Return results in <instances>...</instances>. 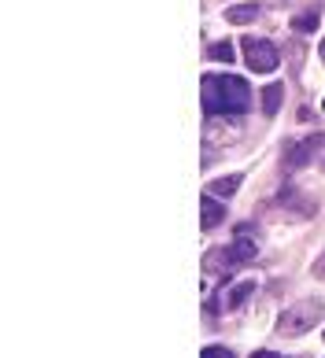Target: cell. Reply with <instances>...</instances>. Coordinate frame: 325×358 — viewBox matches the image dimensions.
I'll list each match as a JSON object with an SVG mask.
<instances>
[{
	"label": "cell",
	"instance_id": "cell-9",
	"mask_svg": "<svg viewBox=\"0 0 325 358\" xmlns=\"http://www.w3.org/2000/svg\"><path fill=\"white\" fill-rule=\"evenodd\" d=\"M255 15H259V4H237V8H229V11H226V22L240 26V22H251Z\"/></svg>",
	"mask_w": 325,
	"mask_h": 358
},
{
	"label": "cell",
	"instance_id": "cell-3",
	"mask_svg": "<svg viewBox=\"0 0 325 358\" xmlns=\"http://www.w3.org/2000/svg\"><path fill=\"white\" fill-rule=\"evenodd\" d=\"M318 322H321V299H303L300 307L281 314V333L296 336V333H307V329L318 325Z\"/></svg>",
	"mask_w": 325,
	"mask_h": 358
},
{
	"label": "cell",
	"instance_id": "cell-7",
	"mask_svg": "<svg viewBox=\"0 0 325 358\" xmlns=\"http://www.w3.org/2000/svg\"><path fill=\"white\" fill-rule=\"evenodd\" d=\"M281 100H284V85H281V82H274V85L263 89V111H266V118H274V115L281 111Z\"/></svg>",
	"mask_w": 325,
	"mask_h": 358
},
{
	"label": "cell",
	"instance_id": "cell-2",
	"mask_svg": "<svg viewBox=\"0 0 325 358\" xmlns=\"http://www.w3.org/2000/svg\"><path fill=\"white\" fill-rule=\"evenodd\" d=\"M244 63H248V71L255 74H270L281 67V52L274 41H263V37H244Z\"/></svg>",
	"mask_w": 325,
	"mask_h": 358
},
{
	"label": "cell",
	"instance_id": "cell-4",
	"mask_svg": "<svg viewBox=\"0 0 325 358\" xmlns=\"http://www.w3.org/2000/svg\"><path fill=\"white\" fill-rule=\"evenodd\" d=\"M325 144V134H314L300 144H289V152H284V174H296V170H303L310 159L318 155V148Z\"/></svg>",
	"mask_w": 325,
	"mask_h": 358
},
{
	"label": "cell",
	"instance_id": "cell-11",
	"mask_svg": "<svg viewBox=\"0 0 325 358\" xmlns=\"http://www.w3.org/2000/svg\"><path fill=\"white\" fill-rule=\"evenodd\" d=\"M292 30H296V34L318 30V11H303V15H296V19H292Z\"/></svg>",
	"mask_w": 325,
	"mask_h": 358
},
{
	"label": "cell",
	"instance_id": "cell-6",
	"mask_svg": "<svg viewBox=\"0 0 325 358\" xmlns=\"http://www.w3.org/2000/svg\"><path fill=\"white\" fill-rule=\"evenodd\" d=\"M226 255H229V262H233V266H240V262L255 259V244L248 241V233H240V229H237V241L226 248Z\"/></svg>",
	"mask_w": 325,
	"mask_h": 358
},
{
	"label": "cell",
	"instance_id": "cell-14",
	"mask_svg": "<svg viewBox=\"0 0 325 358\" xmlns=\"http://www.w3.org/2000/svg\"><path fill=\"white\" fill-rule=\"evenodd\" d=\"M314 273H318V277H321V281H325V255H321V259L314 262Z\"/></svg>",
	"mask_w": 325,
	"mask_h": 358
},
{
	"label": "cell",
	"instance_id": "cell-16",
	"mask_svg": "<svg viewBox=\"0 0 325 358\" xmlns=\"http://www.w3.org/2000/svg\"><path fill=\"white\" fill-rule=\"evenodd\" d=\"M321 108H325V100H321Z\"/></svg>",
	"mask_w": 325,
	"mask_h": 358
},
{
	"label": "cell",
	"instance_id": "cell-5",
	"mask_svg": "<svg viewBox=\"0 0 325 358\" xmlns=\"http://www.w3.org/2000/svg\"><path fill=\"white\" fill-rule=\"evenodd\" d=\"M222 218H226V207H222V200L219 196H203V215H200V225H203V233H211L214 225H222Z\"/></svg>",
	"mask_w": 325,
	"mask_h": 358
},
{
	"label": "cell",
	"instance_id": "cell-13",
	"mask_svg": "<svg viewBox=\"0 0 325 358\" xmlns=\"http://www.w3.org/2000/svg\"><path fill=\"white\" fill-rule=\"evenodd\" d=\"M200 358H233V351H229V348H219V343H214V348H203Z\"/></svg>",
	"mask_w": 325,
	"mask_h": 358
},
{
	"label": "cell",
	"instance_id": "cell-1",
	"mask_svg": "<svg viewBox=\"0 0 325 358\" xmlns=\"http://www.w3.org/2000/svg\"><path fill=\"white\" fill-rule=\"evenodd\" d=\"M251 85L237 74H207L203 78V115H248Z\"/></svg>",
	"mask_w": 325,
	"mask_h": 358
},
{
	"label": "cell",
	"instance_id": "cell-12",
	"mask_svg": "<svg viewBox=\"0 0 325 358\" xmlns=\"http://www.w3.org/2000/svg\"><path fill=\"white\" fill-rule=\"evenodd\" d=\"M207 56L219 59V63H233V45H229V41H219V45L207 48Z\"/></svg>",
	"mask_w": 325,
	"mask_h": 358
},
{
	"label": "cell",
	"instance_id": "cell-8",
	"mask_svg": "<svg viewBox=\"0 0 325 358\" xmlns=\"http://www.w3.org/2000/svg\"><path fill=\"white\" fill-rule=\"evenodd\" d=\"M240 174H229V178H219V181H211V196H219V200H226V196H233L240 189Z\"/></svg>",
	"mask_w": 325,
	"mask_h": 358
},
{
	"label": "cell",
	"instance_id": "cell-10",
	"mask_svg": "<svg viewBox=\"0 0 325 358\" xmlns=\"http://www.w3.org/2000/svg\"><path fill=\"white\" fill-rule=\"evenodd\" d=\"M251 292H255V281H244V285H237L233 292H229V299H226V307H229V310H237V307H240V303H244V299H248V296H251Z\"/></svg>",
	"mask_w": 325,
	"mask_h": 358
},
{
	"label": "cell",
	"instance_id": "cell-15",
	"mask_svg": "<svg viewBox=\"0 0 325 358\" xmlns=\"http://www.w3.org/2000/svg\"><path fill=\"white\" fill-rule=\"evenodd\" d=\"M321 56H325V45H321Z\"/></svg>",
	"mask_w": 325,
	"mask_h": 358
}]
</instances>
